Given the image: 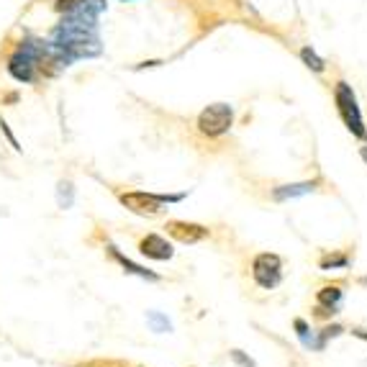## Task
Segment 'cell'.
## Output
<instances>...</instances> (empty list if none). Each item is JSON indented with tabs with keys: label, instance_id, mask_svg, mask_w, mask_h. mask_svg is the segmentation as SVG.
<instances>
[{
	"label": "cell",
	"instance_id": "obj_18",
	"mask_svg": "<svg viewBox=\"0 0 367 367\" xmlns=\"http://www.w3.org/2000/svg\"><path fill=\"white\" fill-rule=\"evenodd\" d=\"M352 334H355L357 339H362V342H367V332H365V329H352Z\"/></svg>",
	"mask_w": 367,
	"mask_h": 367
},
{
	"label": "cell",
	"instance_id": "obj_7",
	"mask_svg": "<svg viewBox=\"0 0 367 367\" xmlns=\"http://www.w3.org/2000/svg\"><path fill=\"white\" fill-rule=\"evenodd\" d=\"M108 255H111L113 262H116V265H119L126 275H137V278H142V280H152V282L160 280V275L152 273V270H146V267H142V265H137L134 259H128V257L123 255L116 244H108Z\"/></svg>",
	"mask_w": 367,
	"mask_h": 367
},
{
	"label": "cell",
	"instance_id": "obj_3",
	"mask_svg": "<svg viewBox=\"0 0 367 367\" xmlns=\"http://www.w3.org/2000/svg\"><path fill=\"white\" fill-rule=\"evenodd\" d=\"M231 126H234V108L229 103H214L198 113V131L208 139H219L223 134H229Z\"/></svg>",
	"mask_w": 367,
	"mask_h": 367
},
{
	"label": "cell",
	"instance_id": "obj_13",
	"mask_svg": "<svg viewBox=\"0 0 367 367\" xmlns=\"http://www.w3.org/2000/svg\"><path fill=\"white\" fill-rule=\"evenodd\" d=\"M54 8L69 16V13H77V10L85 8V0H54Z\"/></svg>",
	"mask_w": 367,
	"mask_h": 367
},
{
	"label": "cell",
	"instance_id": "obj_14",
	"mask_svg": "<svg viewBox=\"0 0 367 367\" xmlns=\"http://www.w3.org/2000/svg\"><path fill=\"white\" fill-rule=\"evenodd\" d=\"M293 326H296V334H298V339L303 342V347H308V342H311V336H314V332H311V326L303 321V318H296L293 321Z\"/></svg>",
	"mask_w": 367,
	"mask_h": 367
},
{
	"label": "cell",
	"instance_id": "obj_1",
	"mask_svg": "<svg viewBox=\"0 0 367 367\" xmlns=\"http://www.w3.org/2000/svg\"><path fill=\"white\" fill-rule=\"evenodd\" d=\"M182 198H185V193L162 196V193H146V190H126V193H119V203L137 216H160L164 211V205L180 203Z\"/></svg>",
	"mask_w": 367,
	"mask_h": 367
},
{
	"label": "cell",
	"instance_id": "obj_4",
	"mask_svg": "<svg viewBox=\"0 0 367 367\" xmlns=\"http://www.w3.org/2000/svg\"><path fill=\"white\" fill-rule=\"evenodd\" d=\"M252 278L262 291H273L282 280V259L275 252H259L252 259Z\"/></svg>",
	"mask_w": 367,
	"mask_h": 367
},
{
	"label": "cell",
	"instance_id": "obj_20",
	"mask_svg": "<svg viewBox=\"0 0 367 367\" xmlns=\"http://www.w3.org/2000/svg\"><path fill=\"white\" fill-rule=\"evenodd\" d=\"M126 3H128V0H126Z\"/></svg>",
	"mask_w": 367,
	"mask_h": 367
},
{
	"label": "cell",
	"instance_id": "obj_5",
	"mask_svg": "<svg viewBox=\"0 0 367 367\" xmlns=\"http://www.w3.org/2000/svg\"><path fill=\"white\" fill-rule=\"evenodd\" d=\"M164 231L170 234L172 239L180 241V244H198L211 237V229L203 226V223H196V221H167L164 223Z\"/></svg>",
	"mask_w": 367,
	"mask_h": 367
},
{
	"label": "cell",
	"instance_id": "obj_15",
	"mask_svg": "<svg viewBox=\"0 0 367 367\" xmlns=\"http://www.w3.org/2000/svg\"><path fill=\"white\" fill-rule=\"evenodd\" d=\"M149 324H152V329L154 332H170V321H167V318L162 316V314H157V311H152V314H149Z\"/></svg>",
	"mask_w": 367,
	"mask_h": 367
},
{
	"label": "cell",
	"instance_id": "obj_2",
	"mask_svg": "<svg viewBox=\"0 0 367 367\" xmlns=\"http://www.w3.org/2000/svg\"><path fill=\"white\" fill-rule=\"evenodd\" d=\"M334 103H336V113L342 123L347 126L352 137L357 139H367V128H365V121H362V111L357 105V95L352 90V85H347L344 80H339L334 85Z\"/></svg>",
	"mask_w": 367,
	"mask_h": 367
},
{
	"label": "cell",
	"instance_id": "obj_16",
	"mask_svg": "<svg viewBox=\"0 0 367 367\" xmlns=\"http://www.w3.org/2000/svg\"><path fill=\"white\" fill-rule=\"evenodd\" d=\"M229 355H231V359H234V362H237L239 367H257V365H255V359L247 357V355H244L241 350H231Z\"/></svg>",
	"mask_w": 367,
	"mask_h": 367
},
{
	"label": "cell",
	"instance_id": "obj_6",
	"mask_svg": "<svg viewBox=\"0 0 367 367\" xmlns=\"http://www.w3.org/2000/svg\"><path fill=\"white\" fill-rule=\"evenodd\" d=\"M139 255L146 257V259H154V262H167V259L175 257V249L160 234H146L144 239L139 241Z\"/></svg>",
	"mask_w": 367,
	"mask_h": 367
},
{
	"label": "cell",
	"instance_id": "obj_17",
	"mask_svg": "<svg viewBox=\"0 0 367 367\" xmlns=\"http://www.w3.org/2000/svg\"><path fill=\"white\" fill-rule=\"evenodd\" d=\"M0 131H3V137H6V139H8V142H10V146H13L16 152H21V144H18V139L13 137V131H10V126H8V123H6V121H3V119H0Z\"/></svg>",
	"mask_w": 367,
	"mask_h": 367
},
{
	"label": "cell",
	"instance_id": "obj_8",
	"mask_svg": "<svg viewBox=\"0 0 367 367\" xmlns=\"http://www.w3.org/2000/svg\"><path fill=\"white\" fill-rule=\"evenodd\" d=\"M318 185V180H303V182H293V185H280V188L273 190V198L275 200H291V198H298V196H308L314 193Z\"/></svg>",
	"mask_w": 367,
	"mask_h": 367
},
{
	"label": "cell",
	"instance_id": "obj_19",
	"mask_svg": "<svg viewBox=\"0 0 367 367\" xmlns=\"http://www.w3.org/2000/svg\"><path fill=\"white\" fill-rule=\"evenodd\" d=\"M359 157H362V160H365V164H367V146H362V149H359Z\"/></svg>",
	"mask_w": 367,
	"mask_h": 367
},
{
	"label": "cell",
	"instance_id": "obj_10",
	"mask_svg": "<svg viewBox=\"0 0 367 367\" xmlns=\"http://www.w3.org/2000/svg\"><path fill=\"white\" fill-rule=\"evenodd\" d=\"M300 60H303V65H306L308 69H314V72H324V67H326L324 60H321L311 46H303V49H300Z\"/></svg>",
	"mask_w": 367,
	"mask_h": 367
},
{
	"label": "cell",
	"instance_id": "obj_12",
	"mask_svg": "<svg viewBox=\"0 0 367 367\" xmlns=\"http://www.w3.org/2000/svg\"><path fill=\"white\" fill-rule=\"evenodd\" d=\"M72 198H75L72 182H69V180H60V185H57V200H60L62 208H69V205H72Z\"/></svg>",
	"mask_w": 367,
	"mask_h": 367
},
{
	"label": "cell",
	"instance_id": "obj_11",
	"mask_svg": "<svg viewBox=\"0 0 367 367\" xmlns=\"http://www.w3.org/2000/svg\"><path fill=\"white\" fill-rule=\"evenodd\" d=\"M350 265V257L347 255H326L318 259V267L321 270H342V267Z\"/></svg>",
	"mask_w": 367,
	"mask_h": 367
},
{
	"label": "cell",
	"instance_id": "obj_9",
	"mask_svg": "<svg viewBox=\"0 0 367 367\" xmlns=\"http://www.w3.org/2000/svg\"><path fill=\"white\" fill-rule=\"evenodd\" d=\"M342 298H344L342 285H324V288L316 293V306H321V308H326V311L336 314V308H339Z\"/></svg>",
	"mask_w": 367,
	"mask_h": 367
}]
</instances>
